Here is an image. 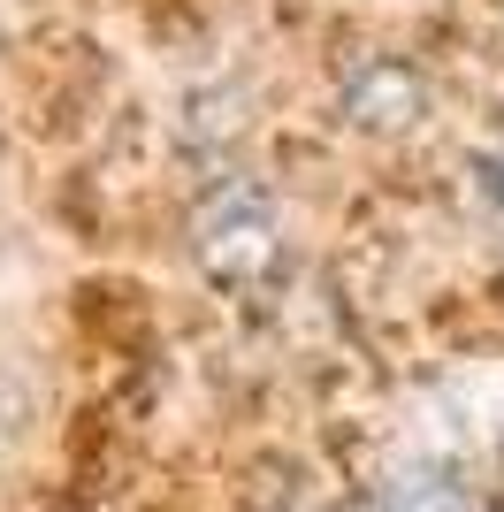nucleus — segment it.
<instances>
[{
	"mask_svg": "<svg viewBox=\"0 0 504 512\" xmlns=\"http://www.w3.org/2000/svg\"><path fill=\"white\" fill-rule=\"evenodd\" d=\"M191 253L214 283H260L275 268V207L252 184H214L191 214Z\"/></svg>",
	"mask_w": 504,
	"mask_h": 512,
	"instance_id": "1",
	"label": "nucleus"
},
{
	"mask_svg": "<svg viewBox=\"0 0 504 512\" xmlns=\"http://www.w3.org/2000/svg\"><path fill=\"white\" fill-rule=\"evenodd\" d=\"M336 107L359 130H413L428 115V77L405 54H359L344 69V85H336Z\"/></svg>",
	"mask_w": 504,
	"mask_h": 512,
	"instance_id": "2",
	"label": "nucleus"
},
{
	"mask_svg": "<svg viewBox=\"0 0 504 512\" xmlns=\"http://www.w3.org/2000/svg\"><path fill=\"white\" fill-rule=\"evenodd\" d=\"M382 512H474L466 482H451L443 467H405L382 482Z\"/></svg>",
	"mask_w": 504,
	"mask_h": 512,
	"instance_id": "3",
	"label": "nucleus"
},
{
	"mask_svg": "<svg viewBox=\"0 0 504 512\" xmlns=\"http://www.w3.org/2000/svg\"><path fill=\"white\" fill-rule=\"evenodd\" d=\"M237 130H245V92H237V85L199 92V100H191L184 138H199V146H207V138H237Z\"/></svg>",
	"mask_w": 504,
	"mask_h": 512,
	"instance_id": "4",
	"label": "nucleus"
},
{
	"mask_svg": "<svg viewBox=\"0 0 504 512\" xmlns=\"http://www.w3.org/2000/svg\"><path fill=\"white\" fill-rule=\"evenodd\" d=\"M482 184H489V199L504 207V153H489V161H482Z\"/></svg>",
	"mask_w": 504,
	"mask_h": 512,
	"instance_id": "5",
	"label": "nucleus"
},
{
	"mask_svg": "<svg viewBox=\"0 0 504 512\" xmlns=\"http://www.w3.org/2000/svg\"><path fill=\"white\" fill-rule=\"evenodd\" d=\"M359 512H382V497H375V505H359Z\"/></svg>",
	"mask_w": 504,
	"mask_h": 512,
	"instance_id": "6",
	"label": "nucleus"
}]
</instances>
